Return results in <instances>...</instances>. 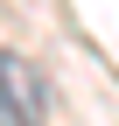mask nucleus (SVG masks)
Masks as SVG:
<instances>
[{
    "label": "nucleus",
    "mask_w": 119,
    "mask_h": 126,
    "mask_svg": "<svg viewBox=\"0 0 119 126\" xmlns=\"http://www.w3.org/2000/svg\"><path fill=\"white\" fill-rule=\"evenodd\" d=\"M0 126H49V84L21 49H0Z\"/></svg>",
    "instance_id": "1"
}]
</instances>
